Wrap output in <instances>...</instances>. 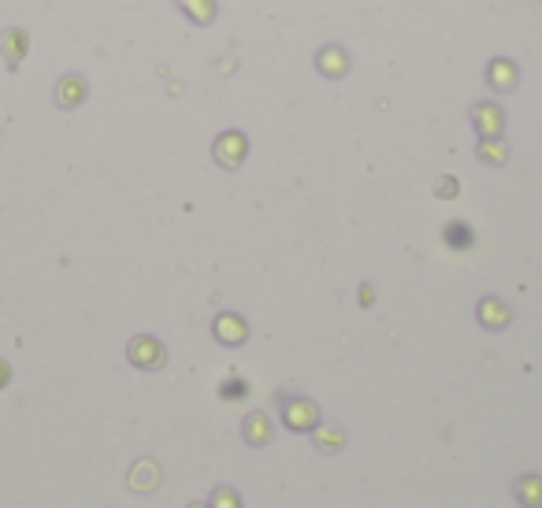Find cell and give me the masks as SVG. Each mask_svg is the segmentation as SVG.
I'll return each instance as SVG.
<instances>
[{"label": "cell", "mask_w": 542, "mask_h": 508, "mask_svg": "<svg viewBox=\"0 0 542 508\" xmlns=\"http://www.w3.org/2000/svg\"><path fill=\"white\" fill-rule=\"evenodd\" d=\"M283 423L290 431H312V427H320V408L305 397H293L283 404Z\"/></svg>", "instance_id": "6da1fadb"}, {"label": "cell", "mask_w": 542, "mask_h": 508, "mask_svg": "<svg viewBox=\"0 0 542 508\" xmlns=\"http://www.w3.org/2000/svg\"><path fill=\"white\" fill-rule=\"evenodd\" d=\"M238 390L245 393V382H227L223 386V397H238Z\"/></svg>", "instance_id": "30bf717a"}, {"label": "cell", "mask_w": 542, "mask_h": 508, "mask_svg": "<svg viewBox=\"0 0 542 508\" xmlns=\"http://www.w3.org/2000/svg\"><path fill=\"white\" fill-rule=\"evenodd\" d=\"M245 441H253V446H264V441L271 438V423H268V416H260V412H253L249 419H245Z\"/></svg>", "instance_id": "277c9868"}, {"label": "cell", "mask_w": 542, "mask_h": 508, "mask_svg": "<svg viewBox=\"0 0 542 508\" xmlns=\"http://www.w3.org/2000/svg\"><path fill=\"white\" fill-rule=\"evenodd\" d=\"M190 508H208V504H201V501H193V504H190Z\"/></svg>", "instance_id": "7c38bea8"}, {"label": "cell", "mask_w": 542, "mask_h": 508, "mask_svg": "<svg viewBox=\"0 0 542 508\" xmlns=\"http://www.w3.org/2000/svg\"><path fill=\"white\" fill-rule=\"evenodd\" d=\"M219 331H223V334H219L223 341H238V338H245V326H238L234 319H223V323H219Z\"/></svg>", "instance_id": "ba28073f"}, {"label": "cell", "mask_w": 542, "mask_h": 508, "mask_svg": "<svg viewBox=\"0 0 542 508\" xmlns=\"http://www.w3.org/2000/svg\"><path fill=\"white\" fill-rule=\"evenodd\" d=\"M516 494H520V501H524V504L538 508V504H542V479H520Z\"/></svg>", "instance_id": "5b68a950"}, {"label": "cell", "mask_w": 542, "mask_h": 508, "mask_svg": "<svg viewBox=\"0 0 542 508\" xmlns=\"http://www.w3.org/2000/svg\"><path fill=\"white\" fill-rule=\"evenodd\" d=\"M316 441L323 449H342V446H346V431L335 427V423H331V427H316Z\"/></svg>", "instance_id": "8992f818"}, {"label": "cell", "mask_w": 542, "mask_h": 508, "mask_svg": "<svg viewBox=\"0 0 542 508\" xmlns=\"http://www.w3.org/2000/svg\"><path fill=\"white\" fill-rule=\"evenodd\" d=\"M0 382H8V368L4 364H0Z\"/></svg>", "instance_id": "8fae6325"}, {"label": "cell", "mask_w": 542, "mask_h": 508, "mask_svg": "<svg viewBox=\"0 0 542 508\" xmlns=\"http://www.w3.org/2000/svg\"><path fill=\"white\" fill-rule=\"evenodd\" d=\"M208 508H242V501H238V494H234V490H216V497H212V504Z\"/></svg>", "instance_id": "52a82bcc"}, {"label": "cell", "mask_w": 542, "mask_h": 508, "mask_svg": "<svg viewBox=\"0 0 542 508\" xmlns=\"http://www.w3.org/2000/svg\"><path fill=\"white\" fill-rule=\"evenodd\" d=\"M130 360H134L138 368H160L163 364V349L153 338H138L134 346H130Z\"/></svg>", "instance_id": "3957f363"}, {"label": "cell", "mask_w": 542, "mask_h": 508, "mask_svg": "<svg viewBox=\"0 0 542 508\" xmlns=\"http://www.w3.org/2000/svg\"><path fill=\"white\" fill-rule=\"evenodd\" d=\"M502 319H505V312H502L494 301H487V323H502Z\"/></svg>", "instance_id": "9c48e42d"}, {"label": "cell", "mask_w": 542, "mask_h": 508, "mask_svg": "<svg viewBox=\"0 0 542 508\" xmlns=\"http://www.w3.org/2000/svg\"><path fill=\"white\" fill-rule=\"evenodd\" d=\"M156 486H160V468L149 460V456L134 460V468H130V490H134V494H149Z\"/></svg>", "instance_id": "7a4b0ae2"}]
</instances>
